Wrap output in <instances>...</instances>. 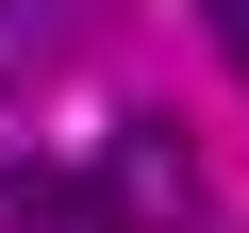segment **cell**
<instances>
[{"label":"cell","mask_w":249,"mask_h":233,"mask_svg":"<svg viewBox=\"0 0 249 233\" xmlns=\"http://www.w3.org/2000/svg\"><path fill=\"white\" fill-rule=\"evenodd\" d=\"M100 200L133 233H183L199 216V134H183V116H116V134H100Z\"/></svg>","instance_id":"1"},{"label":"cell","mask_w":249,"mask_h":233,"mask_svg":"<svg viewBox=\"0 0 249 233\" xmlns=\"http://www.w3.org/2000/svg\"><path fill=\"white\" fill-rule=\"evenodd\" d=\"M0 233H133V216L100 200V167H50L34 150V167H0Z\"/></svg>","instance_id":"2"},{"label":"cell","mask_w":249,"mask_h":233,"mask_svg":"<svg viewBox=\"0 0 249 233\" xmlns=\"http://www.w3.org/2000/svg\"><path fill=\"white\" fill-rule=\"evenodd\" d=\"M83 34H100V0H17V17H0V83H50V67H83Z\"/></svg>","instance_id":"3"},{"label":"cell","mask_w":249,"mask_h":233,"mask_svg":"<svg viewBox=\"0 0 249 233\" xmlns=\"http://www.w3.org/2000/svg\"><path fill=\"white\" fill-rule=\"evenodd\" d=\"M199 34L232 50V83H249V0H199Z\"/></svg>","instance_id":"4"}]
</instances>
